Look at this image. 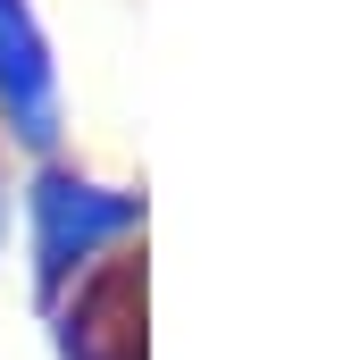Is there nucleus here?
Masks as SVG:
<instances>
[{
  "label": "nucleus",
  "mask_w": 351,
  "mask_h": 360,
  "mask_svg": "<svg viewBox=\"0 0 351 360\" xmlns=\"http://www.w3.org/2000/svg\"><path fill=\"white\" fill-rule=\"evenodd\" d=\"M0 92H8V109H17V117H34L25 134H51V126H42V68H34V34H25L17 0H0Z\"/></svg>",
  "instance_id": "1"
}]
</instances>
